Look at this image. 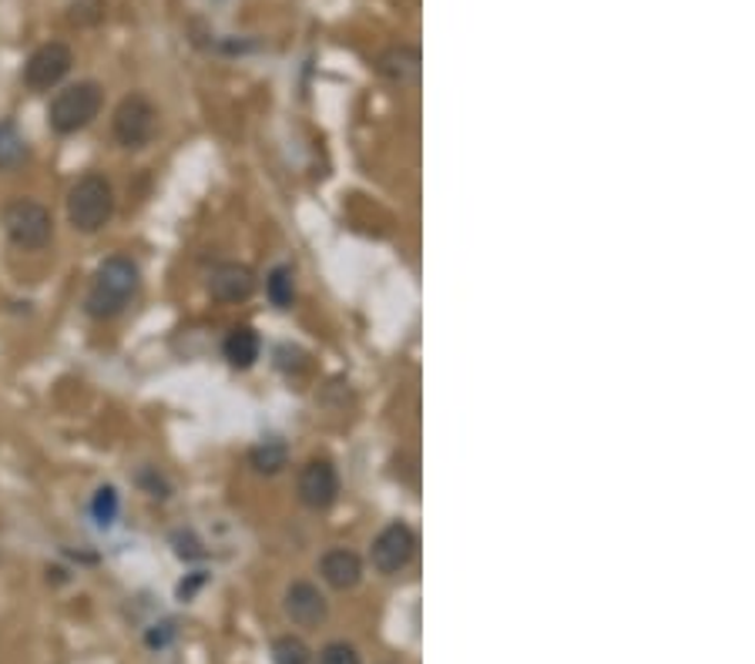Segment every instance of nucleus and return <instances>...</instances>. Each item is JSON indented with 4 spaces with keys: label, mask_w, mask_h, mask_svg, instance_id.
Masks as SVG:
<instances>
[{
    "label": "nucleus",
    "mask_w": 755,
    "mask_h": 664,
    "mask_svg": "<svg viewBox=\"0 0 755 664\" xmlns=\"http://www.w3.org/2000/svg\"><path fill=\"white\" fill-rule=\"evenodd\" d=\"M28 158V141L14 121H0V171H11Z\"/></svg>",
    "instance_id": "nucleus-14"
},
{
    "label": "nucleus",
    "mask_w": 755,
    "mask_h": 664,
    "mask_svg": "<svg viewBox=\"0 0 755 664\" xmlns=\"http://www.w3.org/2000/svg\"><path fill=\"white\" fill-rule=\"evenodd\" d=\"M74 24H98L105 18V0H71V14Z\"/></svg>",
    "instance_id": "nucleus-19"
},
{
    "label": "nucleus",
    "mask_w": 755,
    "mask_h": 664,
    "mask_svg": "<svg viewBox=\"0 0 755 664\" xmlns=\"http://www.w3.org/2000/svg\"><path fill=\"white\" fill-rule=\"evenodd\" d=\"M115 215V188L105 175H85L68 191V218L78 232H101Z\"/></svg>",
    "instance_id": "nucleus-2"
},
{
    "label": "nucleus",
    "mask_w": 755,
    "mask_h": 664,
    "mask_svg": "<svg viewBox=\"0 0 755 664\" xmlns=\"http://www.w3.org/2000/svg\"><path fill=\"white\" fill-rule=\"evenodd\" d=\"M319 664H359V654L346 641H332L319 651Z\"/></svg>",
    "instance_id": "nucleus-20"
},
{
    "label": "nucleus",
    "mask_w": 755,
    "mask_h": 664,
    "mask_svg": "<svg viewBox=\"0 0 755 664\" xmlns=\"http://www.w3.org/2000/svg\"><path fill=\"white\" fill-rule=\"evenodd\" d=\"M339 494V477L329 460H309L299 474V501L309 511H326Z\"/></svg>",
    "instance_id": "nucleus-8"
},
{
    "label": "nucleus",
    "mask_w": 755,
    "mask_h": 664,
    "mask_svg": "<svg viewBox=\"0 0 755 664\" xmlns=\"http://www.w3.org/2000/svg\"><path fill=\"white\" fill-rule=\"evenodd\" d=\"M286 460H289V450L282 439H266L252 450V467L259 474H279L286 467Z\"/></svg>",
    "instance_id": "nucleus-15"
},
{
    "label": "nucleus",
    "mask_w": 755,
    "mask_h": 664,
    "mask_svg": "<svg viewBox=\"0 0 755 664\" xmlns=\"http://www.w3.org/2000/svg\"><path fill=\"white\" fill-rule=\"evenodd\" d=\"M282 607H286V614H289L299 627H316V624H322L326 614H329L326 597H322L319 587L309 584V581H296V584L286 591Z\"/></svg>",
    "instance_id": "nucleus-9"
},
{
    "label": "nucleus",
    "mask_w": 755,
    "mask_h": 664,
    "mask_svg": "<svg viewBox=\"0 0 755 664\" xmlns=\"http://www.w3.org/2000/svg\"><path fill=\"white\" fill-rule=\"evenodd\" d=\"M135 293H138V266L125 256H111L98 266L91 289H88V299H85V309L95 319H111L131 303Z\"/></svg>",
    "instance_id": "nucleus-1"
},
{
    "label": "nucleus",
    "mask_w": 755,
    "mask_h": 664,
    "mask_svg": "<svg viewBox=\"0 0 755 664\" xmlns=\"http://www.w3.org/2000/svg\"><path fill=\"white\" fill-rule=\"evenodd\" d=\"M171 637H175V624H171V621H161V624H155V627L148 631V644H151V647H165Z\"/></svg>",
    "instance_id": "nucleus-21"
},
{
    "label": "nucleus",
    "mask_w": 755,
    "mask_h": 664,
    "mask_svg": "<svg viewBox=\"0 0 755 664\" xmlns=\"http://www.w3.org/2000/svg\"><path fill=\"white\" fill-rule=\"evenodd\" d=\"M319 571H322V581L336 591H352L362 577V561L346 551V547H336L329 551L322 561H319Z\"/></svg>",
    "instance_id": "nucleus-11"
},
{
    "label": "nucleus",
    "mask_w": 755,
    "mask_h": 664,
    "mask_svg": "<svg viewBox=\"0 0 755 664\" xmlns=\"http://www.w3.org/2000/svg\"><path fill=\"white\" fill-rule=\"evenodd\" d=\"M380 71L394 81H414L417 71H420V54L414 48H394L380 58Z\"/></svg>",
    "instance_id": "nucleus-13"
},
{
    "label": "nucleus",
    "mask_w": 755,
    "mask_h": 664,
    "mask_svg": "<svg viewBox=\"0 0 755 664\" xmlns=\"http://www.w3.org/2000/svg\"><path fill=\"white\" fill-rule=\"evenodd\" d=\"M252 289H256V276L249 266H239V262H226L209 276V293L219 303H242L252 296Z\"/></svg>",
    "instance_id": "nucleus-10"
},
{
    "label": "nucleus",
    "mask_w": 755,
    "mask_h": 664,
    "mask_svg": "<svg viewBox=\"0 0 755 664\" xmlns=\"http://www.w3.org/2000/svg\"><path fill=\"white\" fill-rule=\"evenodd\" d=\"M4 232L18 249H44L54 236L51 208L34 198H14L4 205Z\"/></svg>",
    "instance_id": "nucleus-3"
},
{
    "label": "nucleus",
    "mask_w": 755,
    "mask_h": 664,
    "mask_svg": "<svg viewBox=\"0 0 755 664\" xmlns=\"http://www.w3.org/2000/svg\"><path fill=\"white\" fill-rule=\"evenodd\" d=\"M226 359L239 369H249L259 359V336L249 326H239L226 336Z\"/></svg>",
    "instance_id": "nucleus-12"
},
{
    "label": "nucleus",
    "mask_w": 755,
    "mask_h": 664,
    "mask_svg": "<svg viewBox=\"0 0 755 664\" xmlns=\"http://www.w3.org/2000/svg\"><path fill=\"white\" fill-rule=\"evenodd\" d=\"M272 661L276 664H309L312 661V651L306 647V641L286 634V637H276L272 641Z\"/></svg>",
    "instance_id": "nucleus-16"
},
{
    "label": "nucleus",
    "mask_w": 755,
    "mask_h": 664,
    "mask_svg": "<svg viewBox=\"0 0 755 664\" xmlns=\"http://www.w3.org/2000/svg\"><path fill=\"white\" fill-rule=\"evenodd\" d=\"M417 554V534L407 524H390L372 541V567L380 574H400Z\"/></svg>",
    "instance_id": "nucleus-5"
},
{
    "label": "nucleus",
    "mask_w": 755,
    "mask_h": 664,
    "mask_svg": "<svg viewBox=\"0 0 755 664\" xmlns=\"http://www.w3.org/2000/svg\"><path fill=\"white\" fill-rule=\"evenodd\" d=\"M71 65H74V58H71V48L68 44H61V41L41 44L28 58V65H24V81L34 91H48V88H54L71 71Z\"/></svg>",
    "instance_id": "nucleus-7"
},
{
    "label": "nucleus",
    "mask_w": 755,
    "mask_h": 664,
    "mask_svg": "<svg viewBox=\"0 0 755 664\" xmlns=\"http://www.w3.org/2000/svg\"><path fill=\"white\" fill-rule=\"evenodd\" d=\"M155 131V108L145 95H128L118 108H115V138L125 148H141L148 145Z\"/></svg>",
    "instance_id": "nucleus-6"
},
{
    "label": "nucleus",
    "mask_w": 755,
    "mask_h": 664,
    "mask_svg": "<svg viewBox=\"0 0 755 664\" xmlns=\"http://www.w3.org/2000/svg\"><path fill=\"white\" fill-rule=\"evenodd\" d=\"M91 514H95V521H98L101 527H111V524H115V517H118V494H115V487H101V490L95 494Z\"/></svg>",
    "instance_id": "nucleus-18"
},
{
    "label": "nucleus",
    "mask_w": 755,
    "mask_h": 664,
    "mask_svg": "<svg viewBox=\"0 0 755 664\" xmlns=\"http://www.w3.org/2000/svg\"><path fill=\"white\" fill-rule=\"evenodd\" d=\"M98 111H101V88L95 81H78L58 91V98L48 108V125L58 135H74L88 128L98 118Z\"/></svg>",
    "instance_id": "nucleus-4"
},
{
    "label": "nucleus",
    "mask_w": 755,
    "mask_h": 664,
    "mask_svg": "<svg viewBox=\"0 0 755 664\" xmlns=\"http://www.w3.org/2000/svg\"><path fill=\"white\" fill-rule=\"evenodd\" d=\"M266 293H269L272 306L286 309L292 303V269H286V266L272 269L269 279H266Z\"/></svg>",
    "instance_id": "nucleus-17"
}]
</instances>
